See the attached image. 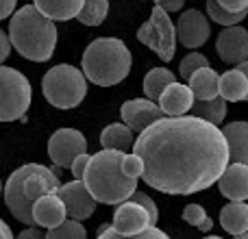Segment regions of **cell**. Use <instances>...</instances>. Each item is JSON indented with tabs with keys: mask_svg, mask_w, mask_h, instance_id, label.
Listing matches in <instances>:
<instances>
[{
	"mask_svg": "<svg viewBox=\"0 0 248 239\" xmlns=\"http://www.w3.org/2000/svg\"><path fill=\"white\" fill-rule=\"evenodd\" d=\"M144 183L170 196H189L218 183L231 152L224 131L196 116H166L135 139Z\"/></svg>",
	"mask_w": 248,
	"mask_h": 239,
	"instance_id": "obj_1",
	"label": "cell"
},
{
	"mask_svg": "<svg viewBox=\"0 0 248 239\" xmlns=\"http://www.w3.org/2000/svg\"><path fill=\"white\" fill-rule=\"evenodd\" d=\"M61 183L52 170L39 163H26L16 170L4 183V202L17 222L37 226L33 218V205L44 194L59 192Z\"/></svg>",
	"mask_w": 248,
	"mask_h": 239,
	"instance_id": "obj_2",
	"label": "cell"
},
{
	"mask_svg": "<svg viewBox=\"0 0 248 239\" xmlns=\"http://www.w3.org/2000/svg\"><path fill=\"white\" fill-rule=\"evenodd\" d=\"M126 152L122 150H107L92 154L90 165L85 172V185L92 192V196L103 205H122L131 200V196L137 192V179L124 174L122 163Z\"/></svg>",
	"mask_w": 248,
	"mask_h": 239,
	"instance_id": "obj_3",
	"label": "cell"
},
{
	"mask_svg": "<svg viewBox=\"0 0 248 239\" xmlns=\"http://www.w3.org/2000/svg\"><path fill=\"white\" fill-rule=\"evenodd\" d=\"M9 37L11 44L24 59L44 63L55 55L57 46V26L55 20L44 15L37 7L17 9L9 22Z\"/></svg>",
	"mask_w": 248,
	"mask_h": 239,
	"instance_id": "obj_4",
	"label": "cell"
},
{
	"mask_svg": "<svg viewBox=\"0 0 248 239\" xmlns=\"http://www.w3.org/2000/svg\"><path fill=\"white\" fill-rule=\"evenodd\" d=\"M81 68L87 81L100 87L122 83L131 72V50L122 39L98 37L85 48Z\"/></svg>",
	"mask_w": 248,
	"mask_h": 239,
	"instance_id": "obj_5",
	"label": "cell"
},
{
	"mask_svg": "<svg viewBox=\"0 0 248 239\" xmlns=\"http://www.w3.org/2000/svg\"><path fill=\"white\" fill-rule=\"evenodd\" d=\"M44 98L57 109H74L87 96V76L74 65H55L42 78Z\"/></svg>",
	"mask_w": 248,
	"mask_h": 239,
	"instance_id": "obj_6",
	"label": "cell"
},
{
	"mask_svg": "<svg viewBox=\"0 0 248 239\" xmlns=\"http://www.w3.org/2000/svg\"><path fill=\"white\" fill-rule=\"evenodd\" d=\"M33 100V87L22 72L0 65V122L22 120Z\"/></svg>",
	"mask_w": 248,
	"mask_h": 239,
	"instance_id": "obj_7",
	"label": "cell"
},
{
	"mask_svg": "<svg viewBox=\"0 0 248 239\" xmlns=\"http://www.w3.org/2000/svg\"><path fill=\"white\" fill-rule=\"evenodd\" d=\"M137 39L144 46H148L150 50L157 52V57L161 61H172L176 52V24L170 20V13L163 7H153L148 22L140 26L137 30Z\"/></svg>",
	"mask_w": 248,
	"mask_h": 239,
	"instance_id": "obj_8",
	"label": "cell"
},
{
	"mask_svg": "<svg viewBox=\"0 0 248 239\" xmlns=\"http://www.w3.org/2000/svg\"><path fill=\"white\" fill-rule=\"evenodd\" d=\"M87 152V139L77 128H59L48 139V157L59 167H70L78 154Z\"/></svg>",
	"mask_w": 248,
	"mask_h": 239,
	"instance_id": "obj_9",
	"label": "cell"
},
{
	"mask_svg": "<svg viewBox=\"0 0 248 239\" xmlns=\"http://www.w3.org/2000/svg\"><path fill=\"white\" fill-rule=\"evenodd\" d=\"M57 194H59L61 200H63L65 207H68V218L83 222V220H87V218L94 215L96 202L98 200L92 196V192L87 189L85 180L74 179L72 183H63Z\"/></svg>",
	"mask_w": 248,
	"mask_h": 239,
	"instance_id": "obj_10",
	"label": "cell"
},
{
	"mask_svg": "<svg viewBox=\"0 0 248 239\" xmlns=\"http://www.w3.org/2000/svg\"><path fill=\"white\" fill-rule=\"evenodd\" d=\"M216 52L229 65H240L248 61V29L244 26H224L216 39Z\"/></svg>",
	"mask_w": 248,
	"mask_h": 239,
	"instance_id": "obj_11",
	"label": "cell"
},
{
	"mask_svg": "<svg viewBox=\"0 0 248 239\" xmlns=\"http://www.w3.org/2000/svg\"><path fill=\"white\" fill-rule=\"evenodd\" d=\"M211 26L205 13L198 9H187L181 13L179 22H176V37L185 48H198L209 39Z\"/></svg>",
	"mask_w": 248,
	"mask_h": 239,
	"instance_id": "obj_12",
	"label": "cell"
},
{
	"mask_svg": "<svg viewBox=\"0 0 248 239\" xmlns=\"http://www.w3.org/2000/svg\"><path fill=\"white\" fill-rule=\"evenodd\" d=\"M120 116L124 120V124H128L135 133H141V131H146L150 124L157 122V120L166 118V113H163V109L159 107L155 100L137 98V100H126V103L122 105Z\"/></svg>",
	"mask_w": 248,
	"mask_h": 239,
	"instance_id": "obj_13",
	"label": "cell"
},
{
	"mask_svg": "<svg viewBox=\"0 0 248 239\" xmlns=\"http://www.w3.org/2000/svg\"><path fill=\"white\" fill-rule=\"evenodd\" d=\"M111 226L122 235H137V233L146 231L148 226H153V220H150V213L141 205L126 200L122 205H118Z\"/></svg>",
	"mask_w": 248,
	"mask_h": 239,
	"instance_id": "obj_14",
	"label": "cell"
},
{
	"mask_svg": "<svg viewBox=\"0 0 248 239\" xmlns=\"http://www.w3.org/2000/svg\"><path fill=\"white\" fill-rule=\"evenodd\" d=\"M33 218L35 224L42 228H57L65 222L68 218V207L61 200L59 194H44L37 202L33 205Z\"/></svg>",
	"mask_w": 248,
	"mask_h": 239,
	"instance_id": "obj_15",
	"label": "cell"
},
{
	"mask_svg": "<svg viewBox=\"0 0 248 239\" xmlns=\"http://www.w3.org/2000/svg\"><path fill=\"white\" fill-rule=\"evenodd\" d=\"M220 194L229 198L231 202L248 200V165L244 163H231L224 170V174L218 180Z\"/></svg>",
	"mask_w": 248,
	"mask_h": 239,
	"instance_id": "obj_16",
	"label": "cell"
},
{
	"mask_svg": "<svg viewBox=\"0 0 248 239\" xmlns=\"http://www.w3.org/2000/svg\"><path fill=\"white\" fill-rule=\"evenodd\" d=\"M194 103H196V96L189 90V85L183 83H172L166 87V91L159 98V107L163 109L166 116H187V111H192Z\"/></svg>",
	"mask_w": 248,
	"mask_h": 239,
	"instance_id": "obj_17",
	"label": "cell"
},
{
	"mask_svg": "<svg viewBox=\"0 0 248 239\" xmlns=\"http://www.w3.org/2000/svg\"><path fill=\"white\" fill-rule=\"evenodd\" d=\"M222 131L229 141L231 161L248 165V122H231Z\"/></svg>",
	"mask_w": 248,
	"mask_h": 239,
	"instance_id": "obj_18",
	"label": "cell"
},
{
	"mask_svg": "<svg viewBox=\"0 0 248 239\" xmlns=\"http://www.w3.org/2000/svg\"><path fill=\"white\" fill-rule=\"evenodd\" d=\"M187 85L194 91L196 100L216 98V96H220V74L214 68H201L198 72L192 74Z\"/></svg>",
	"mask_w": 248,
	"mask_h": 239,
	"instance_id": "obj_19",
	"label": "cell"
},
{
	"mask_svg": "<svg viewBox=\"0 0 248 239\" xmlns=\"http://www.w3.org/2000/svg\"><path fill=\"white\" fill-rule=\"evenodd\" d=\"M220 224L229 235H244L248 233V205L246 202H229L220 211Z\"/></svg>",
	"mask_w": 248,
	"mask_h": 239,
	"instance_id": "obj_20",
	"label": "cell"
},
{
	"mask_svg": "<svg viewBox=\"0 0 248 239\" xmlns=\"http://www.w3.org/2000/svg\"><path fill=\"white\" fill-rule=\"evenodd\" d=\"M220 96L227 103H240L248 100V76L240 68L229 70L220 76Z\"/></svg>",
	"mask_w": 248,
	"mask_h": 239,
	"instance_id": "obj_21",
	"label": "cell"
},
{
	"mask_svg": "<svg viewBox=\"0 0 248 239\" xmlns=\"http://www.w3.org/2000/svg\"><path fill=\"white\" fill-rule=\"evenodd\" d=\"M35 7L55 22L72 20L81 13L85 0H33Z\"/></svg>",
	"mask_w": 248,
	"mask_h": 239,
	"instance_id": "obj_22",
	"label": "cell"
},
{
	"mask_svg": "<svg viewBox=\"0 0 248 239\" xmlns=\"http://www.w3.org/2000/svg\"><path fill=\"white\" fill-rule=\"evenodd\" d=\"M100 144L107 150H131L133 146V128L128 124H109L103 133H100Z\"/></svg>",
	"mask_w": 248,
	"mask_h": 239,
	"instance_id": "obj_23",
	"label": "cell"
},
{
	"mask_svg": "<svg viewBox=\"0 0 248 239\" xmlns=\"http://www.w3.org/2000/svg\"><path fill=\"white\" fill-rule=\"evenodd\" d=\"M172 83H176L174 74L168 68H153L144 76V94L148 96L150 100L159 103V98H161V94L166 91V87L172 85Z\"/></svg>",
	"mask_w": 248,
	"mask_h": 239,
	"instance_id": "obj_24",
	"label": "cell"
},
{
	"mask_svg": "<svg viewBox=\"0 0 248 239\" xmlns=\"http://www.w3.org/2000/svg\"><path fill=\"white\" fill-rule=\"evenodd\" d=\"M192 113L196 118H202L218 126L227 118V100L222 96H216V98H209V100H196L192 107Z\"/></svg>",
	"mask_w": 248,
	"mask_h": 239,
	"instance_id": "obj_25",
	"label": "cell"
},
{
	"mask_svg": "<svg viewBox=\"0 0 248 239\" xmlns=\"http://www.w3.org/2000/svg\"><path fill=\"white\" fill-rule=\"evenodd\" d=\"M107 13H109V0H85L77 20L83 26H98L105 22Z\"/></svg>",
	"mask_w": 248,
	"mask_h": 239,
	"instance_id": "obj_26",
	"label": "cell"
},
{
	"mask_svg": "<svg viewBox=\"0 0 248 239\" xmlns=\"http://www.w3.org/2000/svg\"><path fill=\"white\" fill-rule=\"evenodd\" d=\"M246 13L248 11L233 13V11H229V9H224L222 4L218 2V0H207V15H209L214 22L222 24V26H235V24H240V22L246 17Z\"/></svg>",
	"mask_w": 248,
	"mask_h": 239,
	"instance_id": "obj_27",
	"label": "cell"
},
{
	"mask_svg": "<svg viewBox=\"0 0 248 239\" xmlns=\"http://www.w3.org/2000/svg\"><path fill=\"white\" fill-rule=\"evenodd\" d=\"M96 239H170L163 231H159L157 226H148L146 231L137 233V235H122L113 226H100L98 237Z\"/></svg>",
	"mask_w": 248,
	"mask_h": 239,
	"instance_id": "obj_28",
	"label": "cell"
},
{
	"mask_svg": "<svg viewBox=\"0 0 248 239\" xmlns=\"http://www.w3.org/2000/svg\"><path fill=\"white\" fill-rule=\"evenodd\" d=\"M46 239H87V231L78 220H65L61 226L50 228L46 233Z\"/></svg>",
	"mask_w": 248,
	"mask_h": 239,
	"instance_id": "obj_29",
	"label": "cell"
},
{
	"mask_svg": "<svg viewBox=\"0 0 248 239\" xmlns=\"http://www.w3.org/2000/svg\"><path fill=\"white\" fill-rule=\"evenodd\" d=\"M183 220L187 224H192V226H196L198 231H202V233H209L211 228H214V220L207 215V211L202 209L201 205H187L185 207Z\"/></svg>",
	"mask_w": 248,
	"mask_h": 239,
	"instance_id": "obj_30",
	"label": "cell"
},
{
	"mask_svg": "<svg viewBox=\"0 0 248 239\" xmlns=\"http://www.w3.org/2000/svg\"><path fill=\"white\" fill-rule=\"evenodd\" d=\"M201 68H209V59H207L205 55H201V52H192V55L183 57V61H181V65H179V74H181V78L189 81L192 74L198 72Z\"/></svg>",
	"mask_w": 248,
	"mask_h": 239,
	"instance_id": "obj_31",
	"label": "cell"
},
{
	"mask_svg": "<svg viewBox=\"0 0 248 239\" xmlns=\"http://www.w3.org/2000/svg\"><path fill=\"white\" fill-rule=\"evenodd\" d=\"M122 170H124V174L131 176V179H140V176H144V161H141L140 154L126 152L124 163H122Z\"/></svg>",
	"mask_w": 248,
	"mask_h": 239,
	"instance_id": "obj_32",
	"label": "cell"
},
{
	"mask_svg": "<svg viewBox=\"0 0 248 239\" xmlns=\"http://www.w3.org/2000/svg\"><path fill=\"white\" fill-rule=\"evenodd\" d=\"M131 200L133 202H137V205H141L146 211L150 213V220H153V226L157 224V220H159V209H157V205H155V200L148 196V194H144V192H135L131 196Z\"/></svg>",
	"mask_w": 248,
	"mask_h": 239,
	"instance_id": "obj_33",
	"label": "cell"
},
{
	"mask_svg": "<svg viewBox=\"0 0 248 239\" xmlns=\"http://www.w3.org/2000/svg\"><path fill=\"white\" fill-rule=\"evenodd\" d=\"M90 154H78L77 159H74V163L70 165V170H72V174H74V179L77 180H83L85 179V172H87V165H90Z\"/></svg>",
	"mask_w": 248,
	"mask_h": 239,
	"instance_id": "obj_34",
	"label": "cell"
},
{
	"mask_svg": "<svg viewBox=\"0 0 248 239\" xmlns=\"http://www.w3.org/2000/svg\"><path fill=\"white\" fill-rule=\"evenodd\" d=\"M224 9L233 13H242V11H248V0H218Z\"/></svg>",
	"mask_w": 248,
	"mask_h": 239,
	"instance_id": "obj_35",
	"label": "cell"
},
{
	"mask_svg": "<svg viewBox=\"0 0 248 239\" xmlns=\"http://www.w3.org/2000/svg\"><path fill=\"white\" fill-rule=\"evenodd\" d=\"M11 37H9L7 33H4L2 29H0V61H7L9 52H11Z\"/></svg>",
	"mask_w": 248,
	"mask_h": 239,
	"instance_id": "obj_36",
	"label": "cell"
},
{
	"mask_svg": "<svg viewBox=\"0 0 248 239\" xmlns=\"http://www.w3.org/2000/svg\"><path fill=\"white\" fill-rule=\"evenodd\" d=\"M17 0H0V20H4V17L13 15V9H16Z\"/></svg>",
	"mask_w": 248,
	"mask_h": 239,
	"instance_id": "obj_37",
	"label": "cell"
},
{
	"mask_svg": "<svg viewBox=\"0 0 248 239\" xmlns=\"http://www.w3.org/2000/svg\"><path fill=\"white\" fill-rule=\"evenodd\" d=\"M17 239H46V233H42L37 226H31V228H26V231H22L20 235H17Z\"/></svg>",
	"mask_w": 248,
	"mask_h": 239,
	"instance_id": "obj_38",
	"label": "cell"
},
{
	"mask_svg": "<svg viewBox=\"0 0 248 239\" xmlns=\"http://www.w3.org/2000/svg\"><path fill=\"white\" fill-rule=\"evenodd\" d=\"M183 2H185V0H163L159 7H163L168 13H172V11H179V9H183Z\"/></svg>",
	"mask_w": 248,
	"mask_h": 239,
	"instance_id": "obj_39",
	"label": "cell"
},
{
	"mask_svg": "<svg viewBox=\"0 0 248 239\" xmlns=\"http://www.w3.org/2000/svg\"><path fill=\"white\" fill-rule=\"evenodd\" d=\"M0 239H13L11 228L7 226V222H4V220H0Z\"/></svg>",
	"mask_w": 248,
	"mask_h": 239,
	"instance_id": "obj_40",
	"label": "cell"
},
{
	"mask_svg": "<svg viewBox=\"0 0 248 239\" xmlns=\"http://www.w3.org/2000/svg\"><path fill=\"white\" fill-rule=\"evenodd\" d=\"M237 68H240L242 72H244L246 76H248V61H244V63H240V65H237Z\"/></svg>",
	"mask_w": 248,
	"mask_h": 239,
	"instance_id": "obj_41",
	"label": "cell"
},
{
	"mask_svg": "<svg viewBox=\"0 0 248 239\" xmlns=\"http://www.w3.org/2000/svg\"><path fill=\"white\" fill-rule=\"evenodd\" d=\"M233 239H248V233H244V235H235Z\"/></svg>",
	"mask_w": 248,
	"mask_h": 239,
	"instance_id": "obj_42",
	"label": "cell"
},
{
	"mask_svg": "<svg viewBox=\"0 0 248 239\" xmlns=\"http://www.w3.org/2000/svg\"><path fill=\"white\" fill-rule=\"evenodd\" d=\"M202 239H222V237H216V235H209V237H202Z\"/></svg>",
	"mask_w": 248,
	"mask_h": 239,
	"instance_id": "obj_43",
	"label": "cell"
},
{
	"mask_svg": "<svg viewBox=\"0 0 248 239\" xmlns=\"http://www.w3.org/2000/svg\"><path fill=\"white\" fill-rule=\"evenodd\" d=\"M155 2H157V4H161V2H163V0H155Z\"/></svg>",
	"mask_w": 248,
	"mask_h": 239,
	"instance_id": "obj_44",
	"label": "cell"
},
{
	"mask_svg": "<svg viewBox=\"0 0 248 239\" xmlns=\"http://www.w3.org/2000/svg\"><path fill=\"white\" fill-rule=\"evenodd\" d=\"M0 194H2V183H0Z\"/></svg>",
	"mask_w": 248,
	"mask_h": 239,
	"instance_id": "obj_45",
	"label": "cell"
}]
</instances>
